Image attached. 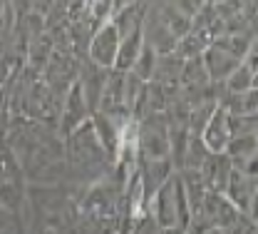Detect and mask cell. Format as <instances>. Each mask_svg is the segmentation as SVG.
I'll use <instances>...</instances> for the list:
<instances>
[{"label": "cell", "mask_w": 258, "mask_h": 234, "mask_svg": "<svg viewBox=\"0 0 258 234\" xmlns=\"http://www.w3.org/2000/svg\"><path fill=\"white\" fill-rule=\"evenodd\" d=\"M231 172H233V165H231V160L226 157L224 152H211L206 157V162L199 167V174L204 179L206 192H219V195L226 192Z\"/></svg>", "instance_id": "cell-12"}, {"label": "cell", "mask_w": 258, "mask_h": 234, "mask_svg": "<svg viewBox=\"0 0 258 234\" xmlns=\"http://www.w3.org/2000/svg\"><path fill=\"white\" fill-rule=\"evenodd\" d=\"M134 167H137V174H139V182H142V190H144L147 202L174 174V165H171L169 157H164V160H137Z\"/></svg>", "instance_id": "cell-11"}, {"label": "cell", "mask_w": 258, "mask_h": 234, "mask_svg": "<svg viewBox=\"0 0 258 234\" xmlns=\"http://www.w3.org/2000/svg\"><path fill=\"white\" fill-rule=\"evenodd\" d=\"M256 177H248V174H243V172H238V169H233L231 172V177H228V184H226V200L231 202L241 214H246V217H256Z\"/></svg>", "instance_id": "cell-8"}, {"label": "cell", "mask_w": 258, "mask_h": 234, "mask_svg": "<svg viewBox=\"0 0 258 234\" xmlns=\"http://www.w3.org/2000/svg\"><path fill=\"white\" fill-rule=\"evenodd\" d=\"M159 13H161V18H164V23H166V28H169V33L174 35L176 40L184 37V35L191 30V18H186L176 8V3H159Z\"/></svg>", "instance_id": "cell-23"}, {"label": "cell", "mask_w": 258, "mask_h": 234, "mask_svg": "<svg viewBox=\"0 0 258 234\" xmlns=\"http://www.w3.org/2000/svg\"><path fill=\"white\" fill-rule=\"evenodd\" d=\"M142 35H144V45H149L157 55H171L176 48V37L169 33L164 18L159 13V3H149L147 5V15L142 23Z\"/></svg>", "instance_id": "cell-6"}, {"label": "cell", "mask_w": 258, "mask_h": 234, "mask_svg": "<svg viewBox=\"0 0 258 234\" xmlns=\"http://www.w3.org/2000/svg\"><path fill=\"white\" fill-rule=\"evenodd\" d=\"M8 145L15 152L28 184H62L67 182L64 139L57 127L35 122L23 115H10Z\"/></svg>", "instance_id": "cell-1"}, {"label": "cell", "mask_w": 258, "mask_h": 234, "mask_svg": "<svg viewBox=\"0 0 258 234\" xmlns=\"http://www.w3.org/2000/svg\"><path fill=\"white\" fill-rule=\"evenodd\" d=\"M224 155L231 160L233 167L243 165L246 160H253L258 157V139L256 134H243V137H231L228 145H226Z\"/></svg>", "instance_id": "cell-21"}, {"label": "cell", "mask_w": 258, "mask_h": 234, "mask_svg": "<svg viewBox=\"0 0 258 234\" xmlns=\"http://www.w3.org/2000/svg\"><path fill=\"white\" fill-rule=\"evenodd\" d=\"M201 63H204V67H206V75H209V82H211V85H224L226 77L241 65L236 58H231L228 53L219 50V48H214V45L201 55Z\"/></svg>", "instance_id": "cell-16"}, {"label": "cell", "mask_w": 258, "mask_h": 234, "mask_svg": "<svg viewBox=\"0 0 258 234\" xmlns=\"http://www.w3.org/2000/svg\"><path fill=\"white\" fill-rule=\"evenodd\" d=\"M157 60H159V55H157L149 45H144V48H142V53H139V58H137V65H134V70H132V72H134L139 80L152 82L154 70H157Z\"/></svg>", "instance_id": "cell-25"}, {"label": "cell", "mask_w": 258, "mask_h": 234, "mask_svg": "<svg viewBox=\"0 0 258 234\" xmlns=\"http://www.w3.org/2000/svg\"><path fill=\"white\" fill-rule=\"evenodd\" d=\"M0 234H25L23 214L0 207Z\"/></svg>", "instance_id": "cell-27"}, {"label": "cell", "mask_w": 258, "mask_h": 234, "mask_svg": "<svg viewBox=\"0 0 258 234\" xmlns=\"http://www.w3.org/2000/svg\"><path fill=\"white\" fill-rule=\"evenodd\" d=\"M8 132H10V110H0V145L8 142Z\"/></svg>", "instance_id": "cell-29"}, {"label": "cell", "mask_w": 258, "mask_h": 234, "mask_svg": "<svg viewBox=\"0 0 258 234\" xmlns=\"http://www.w3.org/2000/svg\"><path fill=\"white\" fill-rule=\"evenodd\" d=\"M90 120V110H87V102L82 98V90L77 85V80L67 87L62 102H60V115H57V132L60 137H67L70 132H75L80 125H85Z\"/></svg>", "instance_id": "cell-5"}, {"label": "cell", "mask_w": 258, "mask_h": 234, "mask_svg": "<svg viewBox=\"0 0 258 234\" xmlns=\"http://www.w3.org/2000/svg\"><path fill=\"white\" fill-rule=\"evenodd\" d=\"M231 137H243V134L258 132V117H228Z\"/></svg>", "instance_id": "cell-28"}, {"label": "cell", "mask_w": 258, "mask_h": 234, "mask_svg": "<svg viewBox=\"0 0 258 234\" xmlns=\"http://www.w3.org/2000/svg\"><path fill=\"white\" fill-rule=\"evenodd\" d=\"M119 33L117 28L107 20L104 25H99L87 45V63L102 67V70H112L117 60V50H119Z\"/></svg>", "instance_id": "cell-4"}, {"label": "cell", "mask_w": 258, "mask_h": 234, "mask_svg": "<svg viewBox=\"0 0 258 234\" xmlns=\"http://www.w3.org/2000/svg\"><path fill=\"white\" fill-rule=\"evenodd\" d=\"M209 155H211V152L206 150V145H204L201 134H189L186 155H184V169H199L204 162H206V157H209Z\"/></svg>", "instance_id": "cell-24"}, {"label": "cell", "mask_w": 258, "mask_h": 234, "mask_svg": "<svg viewBox=\"0 0 258 234\" xmlns=\"http://www.w3.org/2000/svg\"><path fill=\"white\" fill-rule=\"evenodd\" d=\"M149 3H112V15L109 23L117 28L119 37H127L134 30H142L144 15H147Z\"/></svg>", "instance_id": "cell-13"}, {"label": "cell", "mask_w": 258, "mask_h": 234, "mask_svg": "<svg viewBox=\"0 0 258 234\" xmlns=\"http://www.w3.org/2000/svg\"><path fill=\"white\" fill-rule=\"evenodd\" d=\"M28 200V179L15 152L8 142L0 145V207L10 212H23Z\"/></svg>", "instance_id": "cell-3"}, {"label": "cell", "mask_w": 258, "mask_h": 234, "mask_svg": "<svg viewBox=\"0 0 258 234\" xmlns=\"http://www.w3.org/2000/svg\"><path fill=\"white\" fill-rule=\"evenodd\" d=\"M219 107H224L228 117H258V90L241 95H221Z\"/></svg>", "instance_id": "cell-19"}, {"label": "cell", "mask_w": 258, "mask_h": 234, "mask_svg": "<svg viewBox=\"0 0 258 234\" xmlns=\"http://www.w3.org/2000/svg\"><path fill=\"white\" fill-rule=\"evenodd\" d=\"M142 48H144V35H142V30H134L127 37H122L119 40V50H117V60H114L112 70H117V72H132L134 65H137V58H139Z\"/></svg>", "instance_id": "cell-18"}, {"label": "cell", "mask_w": 258, "mask_h": 234, "mask_svg": "<svg viewBox=\"0 0 258 234\" xmlns=\"http://www.w3.org/2000/svg\"><path fill=\"white\" fill-rule=\"evenodd\" d=\"M176 174V172H174ZM174 174L169 182H164L159 190L149 197L147 202V217L159 227V229H174L179 227V217H176V200H174ZM181 229V227H179Z\"/></svg>", "instance_id": "cell-7"}, {"label": "cell", "mask_w": 258, "mask_h": 234, "mask_svg": "<svg viewBox=\"0 0 258 234\" xmlns=\"http://www.w3.org/2000/svg\"><path fill=\"white\" fill-rule=\"evenodd\" d=\"M64 160H67V184H72L80 195L87 187L104 179L112 172V160L102 150L90 120L80 125L75 132L64 137Z\"/></svg>", "instance_id": "cell-2"}, {"label": "cell", "mask_w": 258, "mask_h": 234, "mask_svg": "<svg viewBox=\"0 0 258 234\" xmlns=\"http://www.w3.org/2000/svg\"><path fill=\"white\" fill-rule=\"evenodd\" d=\"M211 35L201 33V30H189L184 37L176 40V48H174V55L181 58V60H194V58H201L209 48H211Z\"/></svg>", "instance_id": "cell-20"}, {"label": "cell", "mask_w": 258, "mask_h": 234, "mask_svg": "<svg viewBox=\"0 0 258 234\" xmlns=\"http://www.w3.org/2000/svg\"><path fill=\"white\" fill-rule=\"evenodd\" d=\"M179 174V182L184 187V195L189 200V207H191V214L201 209L204 204V197H206V187H204V179L199 174V169H181L176 172Z\"/></svg>", "instance_id": "cell-22"}, {"label": "cell", "mask_w": 258, "mask_h": 234, "mask_svg": "<svg viewBox=\"0 0 258 234\" xmlns=\"http://www.w3.org/2000/svg\"><path fill=\"white\" fill-rule=\"evenodd\" d=\"M127 122L114 120V117L102 115V112H92V115H90V125H92V130H95L97 139H99V145H102V150H104L107 157L112 160V165H114V160H117V152H119V137H122V130H124Z\"/></svg>", "instance_id": "cell-10"}, {"label": "cell", "mask_w": 258, "mask_h": 234, "mask_svg": "<svg viewBox=\"0 0 258 234\" xmlns=\"http://www.w3.org/2000/svg\"><path fill=\"white\" fill-rule=\"evenodd\" d=\"M201 139H204V145H206L209 152H224L226 150V145L231 139V127H228V112H226L224 107H216L214 110L209 125L201 132Z\"/></svg>", "instance_id": "cell-15"}, {"label": "cell", "mask_w": 258, "mask_h": 234, "mask_svg": "<svg viewBox=\"0 0 258 234\" xmlns=\"http://www.w3.org/2000/svg\"><path fill=\"white\" fill-rule=\"evenodd\" d=\"M144 80H139L134 72H124V107H127V112L132 115V110L137 107V102L142 98V92H144Z\"/></svg>", "instance_id": "cell-26"}, {"label": "cell", "mask_w": 258, "mask_h": 234, "mask_svg": "<svg viewBox=\"0 0 258 234\" xmlns=\"http://www.w3.org/2000/svg\"><path fill=\"white\" fill-rule=\"evenodd\" d=\"M214 48L228 53L231 58H236L238 63H243V58L256 48V33H233V35H219L211 40Z\"/></svg>", "instance_id": "cell-17"}, {"label": "cell", "mask_w": 258, "mask_h": 234, "mask_svg": "<svg viewBox=\"0 0 258 234\" xmlns=\"http://www.w3.org/2000/svg\"><path fill=\"white\" fill-rule=\"evenodd\" d=\"M107 75H109V70H102V67L92 65V63H87V60H82L80 67H77V85H80V90H82V98L87 102V110H90V115L97 112V107H99V98H102V90H104V85H107Z\"/></svg>", "instance_id": "cell-9"}, {"label": "cell", "mask_w": 258, "mask_h": 234, "mask_svg": "<svg viewBox=\"0 0 258 234\" xmlns=\"http://www.w3.org/2000/svg\"><path fill=\"white\" fill-rule=\"evenodd\" d=\"M221 87H224V95H241V92L256 90V48L226 77Z\"/></svg>", "instance_id": "cell-14"}]
</instances>
